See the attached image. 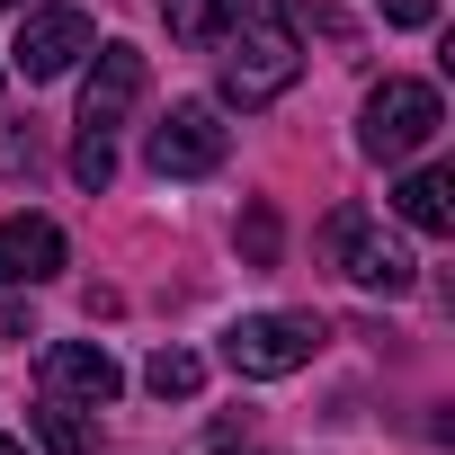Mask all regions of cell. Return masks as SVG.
I'll use <instances>...</instances> for the list:
<instances>
[{
    "label": "cell",
    "mask_w": 455,
    "mask_h": 455,
    "mask_svg": "<svg viewBox=\"0 0 455 455\" xmlns=\"http://www.w3.org/2000/svg\"><path fill=\"white\" fill-rule=\"evenodd\" d=\"M304 72V45H295V19L277 10V0H251V10L223 28V99L233 108H268L286 99Z\"/></svg>",
    "instance_id": "1"
},
{
    "label": "cell",
    "mask_w": 455,
    "mask_h": 455,
    "mask_svg": "<svg viewBox=\"0 0 455 455\" xmlns=\"http://www.w3.org/2000/svg\"><path fill=\"white\" fill-rule=\"evenodd\" d=\"M322 259L348 277V286H366V295H411V251L384 233V223L366 214V205H339L331 223H322Z\"/></svg>",
    "instance_id": "2"
},
{
    "label": "cell",
    "mask_w": 455,
    "mask_h": 455,
    "mask_svg": "<svg viewBox=\"0 0 455 455\" xmlns=\"http://www.w3.org/2000/svg\"><path fill=\"white\" fill-rule=\"evenodd\" d=\"M437 125H446V108L428 81H384V90H366L357 143H366V161H411L419 143H437Z\"/></svg>",
    "instance_id": "3"
},
{
    "label": "cell",
    "mask_w": 455,
    "mask_h": 455,
    "mask_svg": "<svg viewBox=\"0 0 455 455\" xmlns=\"http://www.w3.org/2000/svg\"><path fill=\"white\" fill-rule=\"evenodd\" d=\"M313 348H322V322L313 313H251V322L223 331L233 375H295V366H313Z\"/></svg>",
    "instance_id": "4"
},
{
    "label": "cell",
    "mask_w": 455,
    "mask_h": 455,
    "mask_svg": "<svg viewBox=\"0 0 455 455\" xmlns=\"http://www.w3.org/2000/svg\"><path fill=\"white\" fill-rule=\"evenodd\" d=\"M143 152H152V170H161V179H205V170H223L233 134H223V116H214V108H196V99H188V108H170V116L152 125V143H143Z\"/></svg>",
    "instance_id": "5"
},
{
    "label": "cell",
    "mask_w": 455,
    "mask_h": 455,
    "mask_svg": "<svg viewBox=\"0 0 455 455\" xmlns=\"http://www.w3.org/2000/svg\"><path fill=\"white\" fill-rule=\"evenodd\" d=\"M90 45H99L90 10H36V19L19 28V45H10V54H19V72H28V81H63Z\"/></svg>",
    "instance_id": "6"
},
{
    "label": "cell",
    "mask_w": 455,
    "mask_h": 455,
    "mask_svg": "<svg viewBox=\"0 0 455 455\" xmlns=\"http://www.w3.org/2000/svg\"><path fill=\"white\" fill-rule=\"evenodd\" d=\"M90 54H99V63H90V81H81V125L108 134V125H125L134 99H143V54H134V45H90Z\"/></svg>",
    "instance_id": "7"
},
{
    "label": "cell",
    "mask_w": 455,
    "mask_h": 455,
    "mask_svg": "<svg viewBox=\"0 0 455 455\" xmlns=\"http://www.w3.org/2000/svg\"><path fill=\"white\" fill-rule=\"evenodd\" d=\"M45 393H54V402H90V411H99V402H116V393H125V375H116V357H108L99 339H54V348H45Z\"/></svg>",
    "instance_id": "8"
},
{
    "label": "cell",
    "mask_w": 455,
    "mask_h": 455,
    "mask_svg": "<svg viewBox=\"0 0 455 455\" xmlns=\"http://www.w3.org/2000/svg\"><path fill=\"white\" fill-rule=\"evenodd\" d=\"M63 223H45V214H10L0 223V286H45V277H63Z\"/></svg>",
    "instance_id": "9"
},
{
    "label": "cell",
    "mask_w": 455,
    "mask_h": 455,
    "mask_svg": "<svg viewBox=\"0 0 455 455\" xmlns=\"http://www.w3.org/2000/svg\"><path fill=\"white\" fill-rule=\"evenodd\" d=\"M446 196H455V179H446V170H411V179L393 188V214L411 223V233H428V242H437L446 223H455V205H446Z\"/></svg>",
    "instance_id": "10"
},
{
    "label": "cell",
    "mask_w": 455,
    "mask_h": 455,
    "mask_svg": "<svg viewBox=\"0 0 455 455\" xmlns=\"http://www.w3.org/2000/svg\"><path fill=\"white\" fill-rule=\"evenodd\" d=\"M242 10H251V0H161V19H170V36H179V45H205V36H223Z\"/></svg>",
    "instance_id": "11"
},
{
    "label": "cell",
    "mask_w": 455,
    "mask_h": 455,
    "mask_svg": "<svg viewBox=\"0 0 455 455\" xmlns=\"http://www.w3.org/2000/svg\"><path fill=\"white\" fill-rule=\"evenodd\" d=\"M36 446H45V455H90L99 428H90L72 402H45V411H36Z\"/></svg>",
    "instance_id": "12"
},
{
    "label": "cell",
    "mask_w": 455,
    "mask_h": 455,
    "mask_svg": "<svg viewBox=\"0 0 455 455\" xmlns=\"http://www.w3.org/2000/svg\"><path fill=\"white\" fill-rule=\"evenodd\" d=\"M143 384H152V393H161V402H188V393H196V384H205V366H196V357H188V348H161V357H152V366H143Z\"/></svg>",
    "instance_id": "13"
},
{
    "label": "cell",
    "mask_w": 455,
    "mask_h": 455,
    "mask_svg": "<svg viewBox=\"0 0 455 455\" xmlns=\"http://www.w3.org/2000/svg\"><path fill=\"white\" fill-rule=\"evenodd\" d=\"M72 179H81V188H90V196H99V188H108V179H116V143H108V134H90V125H81V143H72Z\"/></svg>",
    "instance_id": "14"
},
{
    "label": "cell",
    "mask_w": 455,
    "mask_h": 455,
    "mask_svg": "<svg viewBox=\"0 0 455 455\" xmlns=\"http://www.w3.org/2000/svg\"><path fill=\"white\" fill-rule=\"evenodd\" d=\"M242 259H251V268L277 259V205H251V214H242Z\"/></svg>",
    "instance_id": "15"
},
{
    "label": "cell",
    "mask_w": 455,
    "mask_h": 455,
    "mask_svg": "<svg viewBox=\"0 0 455 455\" xmlns=\"http://www.w3.org/2000/svg\"><path fill=\"white\" fill-rule=\"evenodd\" d=\"M375 10H384V28H428L437 0H375Z\"/></svg>",
    "instance_id": "16"
},
{
    "label": "cell",
    "mask_w": 455,
    "mask_h": 455,
    "mask_svg": "<svg viewBox=\"0 0 455 455\" xmlns=\"http://www.w3.org/2000/svg\"><path fill=\"white\" fill-rule=\"evenodd\" d=\"M0 170L28 179V170H36V134H0Z\"/></svg>",
    "instance_id": "17"
},
{
    "label": "cell",
    "mask_w": 455,
    "mask_h": 455,
    "mask_svg": "<svg viewBox=\"0 0 455 455\" xmlns=\"http://www.w3.org/2000/svg\"><path fill=\"white\" fill-rule=\"evenodd\" d=\"M0 455H28V446H19V437H0Z\"/></svg>",
    "instance_id": "18"
},
{
    "label": "cell",
    "mask_w": 455,
    "mask_h": 455,
    "mask_svg": "<svg viewBox=\"0 0 455 455\" xmlns=\"http://www.w3.org/2000/svg\"><path fill=\"white\" fill-rule=\"evenodd\" d=\"M0 10H10V0H0Z\"/></svg>",
    "instance_id": "19"
}]
</instances>
